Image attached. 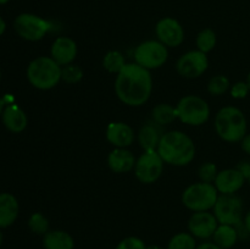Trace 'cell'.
I'll list each match as a JSON object with an SVG mask.
<instances>
[{
  "label": "cell",
  "instance_id": "1",
  "mask_svg": "<svg viewBox=\"0 0 250 249\" xmlns=\"http://www.w3.org/2000/svg\"><path fill=\"white\" fill-rule=\"evenodd\" d=\"M153 90L150 71L138 63H126L116 75L115 93L120 102L128 106H142L149 100Z\"/></svg>",
  "mask_w": 250,
  "mask_h": 249
},
{
  "label": "cell",
  "instance_id": "2",
  "mask_svg": "<svg viewBox=\"0 0 250 249\" xmlns=\"http://www.w3.org/2000/svg\"><path fill=\"white\" fill-rule=\"evenodd\" d=\"M158 153L165 164L172 166H186L194 159L195 144L185 132L170 131L161 137Z\"/></svg>",
  "mask_w": 250,
  "mask_h": 249
},
{
  "label": "cell",
  "instance_id": "3",
  "mask_svg": "<svg viewBox=\"0 0 250 249\" xmlns=\"http://www.w3.org/2000/svg\"><path fill=\"white\" fill-rule=\"evenodd\" d=\"M215 131L222 141L241 142L247 134L246 116L236 106L222 107L215 116Z\"/></svg>",
  "mask_w": 250,
  "mask_h": 249
},
{
  "label": "cell",
  "instance_id": "4",
  "mask_svg": "<svg viewBox=\"0 0 250 249\" xmlns=\"http://www.w3.org/2000/svg\"><path fill=\"white\" fill-rule=\"evenodd\" d=\"M61 67L51 56H39L29 62L27 78L34 88L49 90L61 81Z\"/></svg>",
  "mask_w": 250,
  "mask_h": 249
},
{
  "label": "cell",
  "instance_id": "5",
  "mask_svg": "<svg viewBox=\"0 0 250 249\" xmlns=\"http://www.w3.org/2000/svg\"><path fill=\"white\" fill-rule=\"evenodd\" d=\"M219 192L214 183L198 182L188 186L182 193V203L193 212L209 211L214 209L219 198Z\"/></svg>",
  "mask_w": 250,
  "mask_h": 249
},
{
  "label": "cell",
  "instance_id": "6",
  "mask_svg": "<svg viewBox=\"0 0 250 249\" xmlns=\"http://www.w3.org/2000/svg\"><path fill=\"white\" fill-rule=\"evenodd\" d=\"M177 117L185 124L200 126L210 117V107L207 100L198 95H186L176 105Z\"/></svg>",
  "mask_w": 250,
  "mask_h": 249
},
{
  "label": "cell",
  "instance_id": "7",
  "mask_svg": "<svg viewBox=\"0 0 250 249\" xmlns=\"http://www.w3.org/2000/svg\"><path fill=\"white\" fill-rule=\"evenodd\" d=\"M214 215L220 225H231L237 229L244 227L243 202L234 194H221L214 207Z\"/></svg>",
  "mask_w": 250,
  "mask_h": 249
},
{
  "label": "cell",
  "instance_id": "8",
  "mask_svg": "<svg viewBox=\"0 0 250 249\" xmlns=\"http://www.w3.org/2000/svg\"><path fill=\"white\" fill-rule=\"evenodd\" d=\"M134 62L146 70H155L165 65L168 58L167 46L159 41H146L134 50Z\"/></svg>",
  "mask_w": 250,
  "mask_h": 249
},
{
  "label": "cell",
  "instance_id": "9",
  "mask_svg": "<svg viewBox=\"0 0 250 249\" xmlns=\"http://www.w3.org/2000/svg\"><path fill=\"white\" fill-rule=\"evenodd\" d=\"M14 27L21 38L29 42L43 39L51 28L50 22L33 14H21L15 19Z\"/></svg>",
  "mask_w": 250,
  "mask_h": 249
},
{
  "label": "cell",
  "instance_id": "10",
  "mask_svg": "<svg viewBox=\"0 0 250 249\" xmlns=\"http://www.w3.org/2000/svg\"><path fill=\"white\" fill-rule=\"evenodd\" d=\"M164 165L165 163L158 150L143 151V154L136 160L134 175L139 182L150 185L160 178L164 171Z\"/></svg>",
  "mask_w": 250,
  "mask_h": 249
},
{
  "label": "cell",
  "instance_id": "11",
  "mask_svg": "<svg viewBox=\"0 0 250 249\" xmlns=\"http://www.w3.org/2000/svg\"><path fill=\"white\" fill-rule=\"evenodd\" d=\"M209 67V60L205 53L200 50H190L180 56L176 62L178 75L185 78H198Z\"/></svg>",
  "mask_w": 250,
  "mask_h": 249
},
{
  "label": "cell",
  "instance_id": "12",
  "mask_svg": "<svg viewBox=\"0 0 250 249\" xmlns=\"http://www.w3.org/2000/svg\"><path fill=\"white\" fill-rule=\"evenodd\" d=\"M155 33L158 41L167 48L180 46L185 41V29L181 26L180 22L172 17L161 19L156 23Z\"/></svg>",
  "mask_w": 250,
  "mask_h": 249
},
{
  "label": "cell",
  "instance_id": "13",
  "mask_svg": "<svg viewBox=\"0 0 250 249\" xmlns=\"http://www.w3.org/2000/svg\"><path fill=\"white\" fill-rule=\"evenodd\" d=\"M217 226L219 221L215 217L214 212L210 211L194 212L188 221L189 233L199 239H208L214 236Z\"/></svg>",
  "mask_w": 250,
  "mask_h": 249
},
{
  "label": "cell",
  "instance_id": "14",
  "mask_svg": "<svg viewBox=\"0 0 250 249\" xmlns=\"http://www.w3.org/2000/svg\"><path fill=\"white\" fill-rule=\"evenodd\" d=\"M244 181L246 177L238 168H226L219 171L214 185L220 194H234L243 187Z\"/></svg>",
  "mask_w": 250,
  "mask_h": 249
},
{
  "label": "cell",
  "instance_id": "15",
  "mask_svg": "<svg viewBox=\"0 0 250 249\" xmlns=\"http://www.w3.org/2000/svg\"><path fill=\"white\" fill-rule=\"evenodd\" d=\"M78 53L77 44L70 37H59L54 41L50 49V56L62 67L73 62Z\"/></svg>",
  "mask_w": 250,
  "mask_h": 249
},
{
  "label": "cell",
  "instance_id": "16",
  "mask_svg": "<svg viewBox=\"0 0 250 249\" xmlns=\"http://www.w3.org/2000/svg\"><path fill=\"white\" fill-rule=\"evenodd\" d=\"M134 131L126 122H111L106 128V139L115 148H128L133 144Z\"/></svg>",
  "mask_w": 250,
  "mask_h": 249
},
{
  "label": "cell",
  "instance_id": "17",
  "mask_svg": "<svg viewBox=\"0 0 250 249\" xmlns=\"http://www.w3.org/2000/svg\"><path fill=\"white\" fill-rule=\"evenodd\" d=\"M136 158L127 148H115L107 156V166L115 173H126L134 170Z\"/></svg>",
  "mask_w": 250,
  "mask_h": 249
},
{
  "label": "cell",
  "instance_id": "18",
  "mask_svg": "<svg viewBox=\"0 0 250 249\" xmlns=\"http://www.w3.org/2000/svg\"><path fill=\"white\" fill-rule=\"evenodd\" d=\"M2 122L9 131L20 133L27 127L28 120L23 110L15 104L7 105L2 111Z\"/></svg>",
  "mask_w": 250,
  "mask_h": 249
},
{
  "label": "cell",
  "instance_id": "19",
  "mask_svg": "<svg viewBox=\"0 0 250 249\" xmlns=\"http://www.w3.org/2000/svg\"><path fill=\"white\" fill-rule=\"evenodd\" d=\"M19 216V202L10 193L0 194V227H9Z\"/></svg>",
  "mask_w": 250,
  "mask_h": 249
},
{
  "label": "cell",
  "instance_id": "20",
  "mask_svg": "<svg viewBox=\"0 0 250 249\" xmlns=\"http://www.w3.org/2000/svg\"><path fill=\"white\" fill-rule=\"evenodd\" d=\"M161 137H163V133L155 124H146L139 129L138 143L144 151L158 150Z\"/></svg>",
  "mask_w": 250,
  "mask_h": 249
},
{
  "label": "cell",
  "instance_id": "21",
  "mask_svg": "<svg viewBox=\"0 0 250 249\" xmlns=\"http://www.w3.org/2000/svg\"><path fill=\"white\" fill-rule=\"evenodd\" d=\"M43 246L44 249H73L75 241L67 232L55 229L44 234Z\"/></svg>",
  "mask_w": 250,
  "mask_h": 249
},
{
  "label": "cell",
  "instance_id": "22",
  "mask_svg": "<svg viewBox=\"0 0 250 249\" xmlns=\"http://www.w3.org/2000/svg\"><path fill=\"white\" fill-rule=\"evenodd\" d=\"M238 229L231 225H220L217 226L214 236V243L224 249H229L238 241Z\"/></svg>",
  "mask_w": 250,
  "mask_h": 249
},
{
  "label": "cell",
  "instance_id": "23",
  "mask_svg": "<svg viewBox=\"0 0 250 249\" xmlns=\"http://www.w3.org/2000/svg\"><path fill=\"white\" fill-rule=\"evenodd\" d=\"M151 116H153L154 122L160 124V126L172 124L176 119H178L176 107H173L170 104H165V103H161V104L154 106Z\"/></svg>",
  "mask_w": 250,
  "mask_h": 249
},
{
  "label": "cell",
  "instance_id": "24",
  "mask_svg": "<svg viewBox=\"0 0 250 249\" xmlns=\"http://www.w3.org/2000/svg\"><path fill=\"white\" fill-rule=\"evenodd\" d=\"M103 66L107 72L117 75L126 66V60H125L122 53L117 50H110L109 53L105 54L104 59H103Z\"/></svg>",
  "mask_w": 250,
  "mask_h": 249
},
{
  "label": "cell",
  "instance_id": "25",
  "mask_svg": "<svg viewBox=\"0 0 250 249\" xmlns=\"http://www.w3.org/2000/svg\"><path fill=\"white\" fill-rule=\"evenodd\" d=\"M197 247L195 237L187 232L175 234L167 244V249H197Z\"/></svg>",
  "mask_w": 250,
  "mask_h": 249
},
{
  "label": "cell",
  "instance_id": "26",
  "mask_svg": "<svg viewBox=\"0 0 250 249\" xmlns=\"http://www.w3.org/2000/svg\"><path fill=\"white\" fill-rule=\"evenodd\" d=\"M197 48L202 53H209L216 45V33L211 28H205L200 31L197 36Z\"/></svg>",
  "mask_w": 250,
  "mask_h": 249
},
{
  "label": "cell",
  "instance_id": "27",
  "mask_svg": "<svg viewBox=\"0 0 250 249\" xmlns=\"http://www.w3.org/2000/svg\"><path fill=\"white\" fill-rule=\"evenodd\" d=\"M229 88V81L226 76L216 75L208 83V92L214 97H219L226 93Z\"/></svg>",
  "mask_w": 250,
  "mask_h": 249
},
{
  "label": "cell",
  "instance_id": "28",
  "mask_svg": "<svg viewBox=\"0 0 250 249\" xmlns=\"http://www.w3.org/2000/svg\"><path fill=\"white\" fill-rule=\"evenodd\" d=\"M28 227L33 233L44 236L49 232V220L41 212H34L29 217Z\"/></svg>",
  "mask_w": 250,
  "mask_h": 249
},
{
  "label": "cell",
  "instance_id": "29",
  "mask_svg": "<svg viewBox=\"0 0 250 249\" xmlns=\"http://www.w3.org/2000/svg\"><path fill=\"white\" fill-rule=\"evenodd\" d=\"M83 78V71L80 66L70 65L62 66V70H61V81L68 83V84H75L78 83Z\"/></svg>",
  "mask_w": 250,
  "mask_h": 249
},
{
  "label": "cell",
  "instance_id": "30",
  "mask_svg": "<svg viewBox=\"0 0 250 249\" xmlns=\"http://www.w3.org/2000/svg\"><path fill=\"white\" fill-rule=\"evenodd\" d=\"M217 173H219V171H217L216 165L214 163L202 164L199 170H198V176H199L200 181L207 183H214Z\"/></svg>",
  "mask_w": 250,
  "mask_h": 249
},
{
  "label": "cell",
  "instance_id": "31",
  "mask_svg": "<svg viewBox=\"0 0 250 249\" xmlns=\"http://www.w3.org/2000/svg\"><path fill=\"white\" fill-rule=\"evenodd\" d=\"M116 249H146V246L138 237H126L117 244Z\"/></svg>",
  "mask_w": 250,
  "mask_h": 249
},
{
  "label": "cell",
  "instance_id": "32",
  "mask_svg": "<svg viewBox=\"0 0 250 249\" xmlns=\"http://www.w3.org/2000/svg\"><path fill=\"white\" fill-rule=\"evenodd\" d=\"M249 87L247 84V82H237L232 85L231 88V95L236 99H243L248 95Z\"/></svg>",
  "mask_w": 250,
  "mask_h": 249
},
{
  "label": "cell",
  "instance_id": "33",
  "mask_svg": "<svg viewBox=\"0 0 250 249\" xmlns=\"http://www.w3.org/2000/svg\"><path fill=\"white\" fill-rule=\"evenodd\" d=\"M237 168H238V170L241 171L242 173H243L244 177H246V178L249 177V175H250V163H241Z\"/></svg>",
  "mask_w": 250,
  "mask_h": 249
},
{
  "label": "cell",
  "instance_id": "34",
  "mask_svg": "<svg viewBox=\"0 0 250 249\" xmlns=\"http://www.w3.org/2000/svg\"><path fill=\"white\" fill-rule=\"evenodd\" d=\"M241 143H242L241 145H242V149H243V151H246L247 154H249L250 155V134H246V137L242 139Z\"/></svg>",
  "mask_w": 250,
  "mask_h": 249
},
{
  "label": "cell",
  "instance_id": "35",
  "mask_svg": "<svg viewBox=\"0 0 250 249\" xmlns=\"http://www.w3.org/2000/svg\"><path fill=\"white\" fill-rule=\"evenodd\" d=\"M197 249H224L221 247H219L217 244H215L214 242H204V243L199 244L197 247Z\"/></svg>",
  "mask_w": 250,
  "mask_h": 249
},
{
  "label": "cell",
  "instance_id": "36",
  "mask_svg": "<svg viewBox=\"0 0 250 249\" xmlns=\"http://www.w3.org/2000/svg\"><path fill=\"white\" fill-rule=\"evenodd\" d=\"M243 224H244V227H246V231L250 234V210L248 212H247L246 217H244Z\"/></svg>",
  "mask_w": 250,
  "mask_h": 249
},
{
  "label": "cell",
  "instance_id": "37",
  "mask_svg": "<svg viewBox=\"0 0 250 249\" xmlns=\"http://www.w3.org/2000/svg\"><path fill=\"white\" fill-rule=\"evenodd\" d=\"M5 29H6V23H5L4 20H2L1 17H0V36H1V34L4 33Z\"/></svg>",
  "mask_w": 250,
  "mask_h": 249
},
{
  "label": "cell",
  "instance_id": "38",
  "mask_svg": "<svg viewBox=\"0 0 250 249\" xmlns=\"http://www.w3.org/2000/svg\"><path fill=\"white\" fill-rule=\"evenodd\" d=\"M4 105H5V100L2 98H0V115H2V111H4Z\"/></svg>",
  "mask_w": 250,
  "mask_h": 249
},
{
  "label": "cell",
  "instance_id": "39",
  "mask_svg": "<svg viewBox=\"0 0 250 249\" xmlns=\"http://www.w3.org/2000/svg\"><path fill=\"white\" fill-rule=\"evenodd\" d=\"M146 249H165V248H163V247L160 246H148L146 247Z\"/></svg>",
  "mask_w": 250,
  "mask_h": 249
},
{
  "label": "cell",
  "instance_id": "40",
  "mask_svg": "<svg viewBox=\"0 0 250 249\" xmlns=\"http://www.w3.org/2000/svg\"><path fill=\"white\" fill-rule=\"evenodd\" d=\"M247 84H248V87H249V89H250V72H249V75H248V78H247Z\"/></svg>",
  "mask_w": 250,
  "mask_h": 249
},
{
  "label": "cell",
  "instance_id": "41",
  "mask_svg": "<svg viewBox=\"0 0 250 249\" xmlns=\"http://www.w3.org/2000/svg\"><path fill=\"white\" fill-rule=\"evenodd\" d=\"M7 1H10V0H0V5H2V4H6Z\"/></svg>",
  "mask_w": 250,
  "mask_h": 249
},
{
  "label": "cell",
  "instance_id": "42",
  "mask_svg": "<svg viewBox=\"0 0 250 249\" xmlns=\"http://www.w3.org/2000/svg\"><path fill=\"white\" fill-rule=\"evenodd\" d=\"M1 244H2V233L0 232V247H1Z\"/></svg>",
  "mask_w": 250,
  "mask_h": 249
},
{
  "label": "cell",
  "instance_id": "43",
  "mask_svg": "<svg viewBox=\"0 0 250 249\" xmlns=\"http://www.w3.org/2000/svg\"><path fill=\"white\" fill-rule=\"evenodd\" d=\"M248 181H249V185H250V175H249V177H248Z\"/></svg>",
  "mask_w": 250,
  "mask_h": 249
},
{
  "label": "cell",
  "instance_id": "44",
  "mask_svg": "<svg viewBox=\"0 0 250 249\" xmlns=\"http://www.w3.org/2000/svg\"><path fill=\"white\" fill-rule=\"evenodd\" d=\"M0 77H1V73H0Z\"/></svg>",
  "mask_w": 250,
  "mask_h": 249
}]
</instances>
